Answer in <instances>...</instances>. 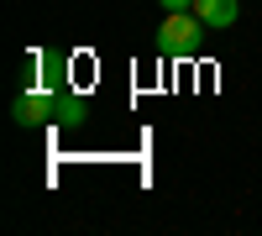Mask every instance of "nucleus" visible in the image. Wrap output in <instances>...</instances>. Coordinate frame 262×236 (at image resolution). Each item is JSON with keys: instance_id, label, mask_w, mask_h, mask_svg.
Segmentation results:
<instances>
[{"instance_id": "20e7f679", "label": "nucleus", "mask_w": 262, "mask_h": 236, "mask_svg": "<svg viewBox=\"0 0 262 236\" xmlns=\"http://www.w3.org/2000/svg\"><path fill=\"white\" fill-rule=\"evenodd\" d=\"M53 121H84V100L74 95H53Z\"/></svg>"}, {"instance_id": "f257e3e1", "label": "nucleus", "mask_w": 262, "mask_h": 236, "mask_svg": "<svg viewBox=\"0 0 262 236\" xmlns=\"http://www.w3.org/2000/svg\"><path fill=\"white\" fill-rule=\"evenodd\" d=\"M200 27H205V21L194 11H168L163 16V32H158V48L173 53V58H184V53L200 48Z\"/></svg>"}, {"instance_id": "f03ea898", "label": "nucleus", "mask_w": 262, "mask_h": 236, "mask_svg": "<svg viewBox=\"0 0 262 236\" xmlns=\"http://www.w3.org/2000/svg\"><path fill=\"white\" fill-rule=\"evenodd\" d=\"M11 116H16V126H42V121H53V95H48V90H37V95H21Z\"/></svg>"}, {"instance_id": "7ed1b4c3", "label": "nucleus", "mask_w": 262, "mask_h": 236, "mask_svg": "<svg viewBox=\"0 0 262 236\" xmlns=\"http://www.w3.org/2000/svg\"><path fill=\"white\" fill-rule=\"evenodd\" d=\"M194 16H200L210 32H226L231 21L242 16V6H236V0H194Z\"/></svg>"}, {"instance_id": "39448f33", "label": "nucleus", "mask_w": 262, "mask_h": 236, "mask_svg": "<svg viewBox=\"0 0 262 236\" xmlns=\"http://www.w3.org/2000/svg\"><path fill=\"white\" fill-rule=\"evenodd\" d=\"M163 11H194V0H163Z\"/></svg>"}]
</instances>
